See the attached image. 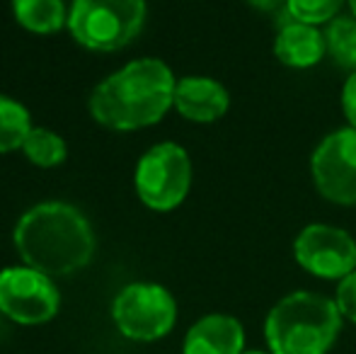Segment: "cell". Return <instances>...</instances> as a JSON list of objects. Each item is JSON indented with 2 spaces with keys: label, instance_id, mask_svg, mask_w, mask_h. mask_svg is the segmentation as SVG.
<instances>
[{
  "label": "cell",
  "instance_id": "16",
  "mask_svg": "<svg viewBox=\"0 0 356 354\" xmlns=\"http://www.w3.org/2000/svg\"><path fill=\"white\" fill-rule=\"evenodd\" d=\"M29 131H32V119L27 107L8 95H0V153L22 148Z\"/></svg>",
  "mask_w": 356,
  "mask_h": 354
},
{
  "label": "cell",
  "instance_id": "7",
  "mask_svg": "<svg viewBox=\"0 0 356 354\" xmlns=\"http://www.w3.org/2000/svg\"><path fill=\"white\" fill-rule=\"evenodd\" d=\"M61 308V293L49 274L22 267L0 269V313L17 325H44Z\"/></svg>",
  "mask_w": 356,
  "mask_h": 354
},
{
  "label": "cell",
  "instance_id": "8",
  "mask_svg": "<svg viewBox=\"0 0 356 354\" xmlns=\"http://www.w3.org/2000/svg\"><path fill=\"white\" fill-rule=\"evenodd\" d=\"M310 177L320 197L339 207L356 204V129L330 131L310 156Z\"/></svg>",
  "mask_w": 356,
  "mask_h": 354
},
{
  "label": "cell",
  "instance_id": "5",
  "mask_svg": "<svg viewBox=\"0 0 356 354\" xmlns=\"http://www.w3.org/2000/svg\"><path fill=\"white\" fill-rule=\"evenodd\" d=\"M134 184L150 211H175L192 189V158L175 141L155 143L138 161Z\"/></svg>",
  "mask_w": 356,
  "mask_h": 354
},
{
  "label": "cell",
  "instance_id": "13",
  "mask_svg": "<svg viewBox=\"0 0 356 354\" xmlns=\"http://www.w3.org/2000/svg\"><path fill=\"white\" fill-rule=\"evenodd\" d=\"M13 15L19 27L32 34H54L68 27L63 0H13Z\"/></svg>",
  "mask_w": 356,
  "mask_h": 354
},
{
  "label": "cell",
  "instance_id": "21",
  "mask_svg": "<svg viewBox=\"0 0 356 354\" xmlns=\"http://www.w3.org/2000/svg\"><path fill=\"white\" fill-rule=\"evenodd\" d=\"M349 5V13H352V17H356V0H347Z\"/></svg>",
  "mask_w": 356,
  "mask_h": 354
},
{
  "label": "cell",
  "instance_id": "4",
  "mask_svg": "<svg viewBox=\"0 0 356 354\" xmlns=\"http://www.w3.org/2000/svg\"><path fill=\"white\" fill-rule=\"evenodd\" d=\"M145 13V0H73L68 32L90 51L112 54L141 34Z\"/></svg>",
  "mask_w": 356,
  "mask_h": 354
},
{
  "label": "cell",
  "instance_id": "1",
  "mask_svg": "<svg viewBox=\"0 0 356 354\" xmlns=\"http://www.w3.org/2000/svg\"><path fill=\"white\" fill-rule=\"evenodd\" d=\"M172 68L160 58H136L107 76L90 95V114L112 131L158 124L175 107Z\"/></svg>",
  "mask_w": 356,
  "mask_h": 354
},
{
  "label": "cell",
  "instance_id": "18",
  "mask_svg": "<svg viewBox=\"0 0 356 354\" xmlns=\"http://www.w3.org/2000/svg\"><path fill=\"white\" fill-rule=\"evenodd\" d=\"M334 303H337V311H339V316H342V321L356 325V269L337 282Z\"/></svg>",
  "mask_w": 356,
  "mask_h": 354
},
{
  "label": "cell",
  "instance_id": "6",
  "mask_svg": "<svg viewBox=\"0 0 356 354\" xmlns=\"http://www.w3.org/2000/svg\"><path fill=\"white\" fill-rule=\"evenodd\" d=\"M112 321L134 342H155L177 323V301L155 282L127 284L112 301Z\"/></svg>",
  "mask_w": 356,
  "mask_h": 354
},
{
  "label": "cell",
  "instance_id": "9",
  "mask_svg": "<svg viewBox=\"0 0 356 354\" xmlns=\"http://www.w3.org/2000/svg\"><path fill=\"white\" fill-rule=\"evenodd\" d=\"M293 257L313 277L339 282L356 269V241L349 231L332 223H308L296 236Z\"/></svg>",
  "mask_w": 356,
  "mask_h": 354
},
{
  "label": "cell",
  "instance_id": "10",
  "mask_svg": "<svg viewBox=\"0 0 356 354\" xmlns=\"http://www.w3.org/2000/svg\"><path fill=\"white\" fill-rule=\"evenodd\" d=\"M274 56L279 63L296 71L313 68L327 56L325 47V32L315 24H305L289 17L286 13H279V27L274 37Z\"/></svg>",
  "mask_w": 356,
  "mask_h": 354
},
{
  "label": "cell",
  "instance_id": "14",
  "mask_svg": "<svg viewBox=\"0 0 356 354\" xmlns=\"http://www.w3.org/2000/svg\"><path fill=\"white\" fill-rule=\"evenodd\" d=\"M325 47L332 63L342 71H356V17L339 15L330 24H325Z\"/></svg>",
  "mask_w": 356,
  "mask_h": 354
},
{
  "label": "cell",
  "instance_id": "2",
  "mask_svg": "<svg viewBox=\"0 0 356 354\" xmlns=\"http://www.w3.org/2000/svg\"><path fill=\"white\" fill-rule=\"evenodd\" d=\"M22 262L49 277H68L88 267L95 233L83 211L66 202H42L19 216L13 233Z\"/></svg>",
  "mask_w": 356,
  "mask_h": 354
},
{
  "label": "cell",
  "instance_id": "11",
  "mask_svg": "<svg viewBox=\"0 0 356 354\" xmlns=\"http://www.w3.org/2000/svg\"><path fill=\"white\" fill-rule=\"evenodd\" d=\"M230 92L211 76H184L175 88V109L194 124H213L225 117Z\"/></svg>",
  "mask_w": 356,
  "mask_h": 354
},
{
  "label": "cell",
  "instance_id": "19",
  "mask_svg": "<svg viewBox=\"0 0 356 354\" xmlns=\"http://www.w3.org/2000/svg\"><path fill=\"white\" fill-rule=\"evenodd\" d=\"M342 112L347 119V127L356 129V71L349 73L342 86Z\"/></svg>",
  "mask_w": 356,
  "mask_h": 354
},
{
  "label": "cell",
  "instance_id": "20",
  "mask_svg": "<svg viewBox=\"0 0 356 354\" xmlns=\"http://www.w3.org/2000/svg\"><path fill=\"white\" fill-rule=\"evenodd\" d=\"M245 3H248L252 10H257V13L272 15V13H284L289 0H245Z\"/></svg>",
  "mask_w": 356,
  "mask_h": 354
},
{
  "label": "cell",
  "instance_id": "3",
  "mask_svg": "<svg viewBox=\"0 0 356 354\" xmlns=\"http://www.w3.org/2000/svg\"><path fill=\"white\" fill-rule=\"evenodd\" d=\"M342 323L334 298L318 291H291L269 308L264 342L272 354H327Z\"/></svg>",
  "mask_w": 356,
  "mask_h": 354
},
{
  "label": "cell",
  "instance_id": "15",
  "mask_svg": "<svg viewBox=\"0 0 356 354\" xmlns=\"http://www.w3.org/2000/svg\"><path fill=\"white\" fill-rule=\"evenodd\" d=\"M22 153L29 163L39 168H56L66 161L68 146L54 129L47 127H32L22 143Z\"/></svg>",
  "mask_w": 356,
  "mask_h": 354
},
{
  "label": "cell",
  "instance_id": "12",
  "mask_svg": "<svg viewBox=\"0 0 356 354\" xmlns=\"http://www.w3.org/2000/svg\"><path fill=\"white\" fill-rule=\"evenodd\" d=\"M245 328L235 316L209 313L187 330L182 354H243Z\"/></svg>",
  "mask_w": 356,
  "mask_h": 354
},
{
  "label": "cell",
  "instance_id": "22",
  "mask_svg": "<svg viewBox=\"0 0 356 354\" xmlns=\"http://www.w3.org/2000/svg\"><path fill=\"white\" fill-rule=\"evenodd\" d=\"M243 354H272L269 350H245Z\"/></svg>",
  "mask_w": 356,
  "mask_h": 354
},
{
  "label": "cell",
  "instance_id": "17",
  "mask_svg": "<svg viewBox=\"0 0 356 354\" xmlns=\"http://www.w3.org/2000/svg\"><path fill=\"white\" fill-rule=\"evenodd\" d=\"M347 5V0H289L284 13L289 17L305 24H330L334 17H339V10Z\"/></svg>",
  "mask_w": 356,
  "mask_h": 354
}]
</instances>
